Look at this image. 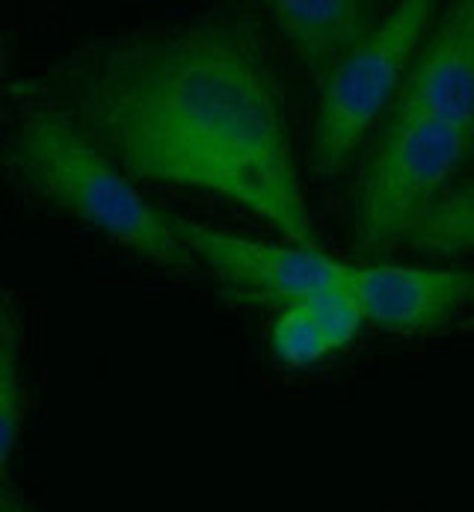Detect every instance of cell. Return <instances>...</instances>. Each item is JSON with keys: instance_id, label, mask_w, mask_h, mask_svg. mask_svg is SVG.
Listing matches in <instances>:
<instances>
[{"instance_id": "6da1fadb", "label": "cell", "mask_w": 474, "mask_h": 512, "mask_svg": "<svg viewBox=\"0 0 474 512\" xmlns=\"http://www.w3.org/2000/svg\"><path fill=\"white\" fill-rule=\"evenodd\" d=\"M125 175L211 193L315 246L288 98L264 30L235 12L98 42L54 80V101Z\"/></svg>"}, {"instance_id": "7a4b0ae2", "label": "cell", "mask_w": 474, "mask_h": 512, "mask_svg": "<svg viewBox=\"0 0 474 512\" xmlns=\"http://www.w3.org/2000/svg\"><path fill=\"white\" fill-rule=\"evenodd\" d=\"M6 163L12 178L48 208L166 273H196L169 217L149 205L134 178L125 175L57 104H33L21 116L9 140Z\"/></svg>"}, {"instance_id": "3957f363", "label": "cell", "mask_w": 474, "mask_h": 512, "mask_svg": "<svg viewBox=\"0 0 474 512\" xmlns=\"http://www.w3.org/2000/svg\"><path fill=\"white\" fill-rule=\"evenodd\" d=\"M433 0H400L383 9L371 36L353 48L317 86L312 125V169L320 178L338 175L380 119L392 113L409 63L436 21Z\"/></svg>"}, {"instance_id": "277c9868", "label": "cell", "mask_w": 474, "mask_h": 512, "mask_svg": "<svg viewBox=\"0 0 474 512\" xmlns=\"http://www.w3.org/2000/svg\"><path fill=\"white\" fill-rule=\"evenodd\" d=\"M474 137L424 116L389 113L368 154L353 202V240L362 252H386L451 184L469 160Z\"/></svg>"}, {"instance_id": "5b68a950", "label": "cell", "mask_w": 474, "mask_h": 512, "mask_svg": "<svg viewBox=\"0 0 474 512\" xmlns=\"http://www.w3.org/2000/svg\"><path fill=\"white\" fill-rule=\"evenodd\" d=\"M166 217L193 264L205 267L220 282L223 293L237 302L273 305L282 311L341 285L350 270V264L315 246L255 240L181 214Z\"/></svg>"}, {"instance_id": "8992f818", "label": "cell", "mask_w": 474, "mask_h": 512, "mask_svg": "<svg viewBox=\"0 0 474 512\" xmlns=\"http://www.w3.org/2000/svg\"><path fill=\"white\" fill-rule=\"evenodd\" d=\"M392 113L436 119L474 137V0H457L436 12Z\"/></svg>"}, {"instance_id": "52a82bcc", "label": "cell", "mask_w": 474, "mask_h": 512, "mask_svg": "<svg viewBox=\"0 0 474 512\" xmlns=\"http://www.w3.org/2000/svg\"><path fill=\"white\" fill-rule=\"evenodd\" d=\"M365 323L389 335H421L451 323L474 299V270L418 264H365L347 270Z\"/></svg>"}, {"instance_id": "ba28073f", "label": "cell", "mask_w": 474, "mask_h": 512, "mask_svg": "<svg viewBox=\"0 0 474 512\" xmlns=\"http://www.w3.org/2000/svg\"><path fill=\"white\" fill-rule=\"evenodd\" d=\"M270 18L300 57L315 86L353 48H359L383 18V6L371 0H276Z\"/></svg>"}, {"instance_id": "9c48e42d", "label": "cell", "mask_w": 474, "mask_h": 512, "mask_svg": "<svg viewBox=\"0 0 474 512\" xmlns=\"http://www.w3.org/2000/svg\"><path fill=\"white\" fill-rule=\"evenodd\" d=\"M403 243L427 258H463L474 252V184L448 187L406 231Z\"/></svg>"}, {"instance_id": "30bf717a", "label": "cell", "mask_w": 474, "mask_h": 512, "mask_svg": "<svg viewBox=\"0 0 474 512\" xmlns=\"http://www.w3.org/2000/svg\"><path fill=\"white\" fill-rule=\"evenodd\" d=\"M267 344H270L273 359L285 367H312L329 356V347L323 344L320 332L300 302L276 314Z\"/></svg>"}, {"instance_id": "8fae6325", "label": "cell", "mask_w": 474, "mask_h": 512, "mask_svg": "<svg viewBox=\"0 0 474 512\" xmlns=\"http://www.w3.org/2000/svg\"><path fill=\"white\" fill-rule=\"evenodd\" d=\"M344 282L309 296L306 302H300L306 308L309 320L315 323V329L320 332L323 344L329 347V353L353 344L359 329H362V323H365V314H362L356 296L347 291Z\"/></svg>"}, {"instance_id": "7c38bea8", "label": "cell", "mask_w": 474, "mask_h": 512, "mask_svg": "<svg viewBox=\"0 0 474 512\" xmlns=\"http://www.w3.org/2000/svg\"><path fill=\"white\" fill-rule=\"evenodd\" d=\"M24 421V385H21V350L15 329L0 341V480L9 468Z\"/></svg>"}, {"instance_id": "4fadbf2b", "label": "cell", "mask_w": 474, "mask_h": 512, "mask_svg": "<svg viewBox=\"0 0 474 512\" xmlns=\"http://www.w3.org/2000/svg\"><path fill=\"white\" fill-rule=\"evenodd\" d=\"M0 512H30V507L21 498H15V495L0 489Z\"/></svg>"}, {"instance_id": "5bb4252c", "label": "cell", "mask_w": 474, "mask_h": 512, "mask_svg": "<svg viewBox=\"0 0 474 512\" xmlns=\"http://www.w3.org/2000/svg\"><path fill=\"white\" fill-rule=\"evenodd\" d=\"M9 332H12V320H9V311H6V305H3V299H0V341H3Z\"/></svg>"}]
</instances>
